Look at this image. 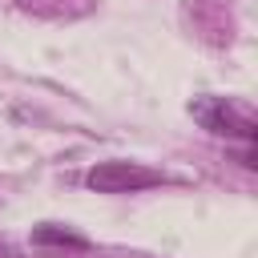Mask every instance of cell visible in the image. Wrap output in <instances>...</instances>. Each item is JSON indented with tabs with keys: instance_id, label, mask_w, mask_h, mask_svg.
<instances>
[{
	"instance_id": "6da1fadb",
	"label": "cell",
	"mask_w": 258,
	"mask_h": 258,
	"mask_svg": "<svg viewBox=\"0 0 258 258\" xmlns=\"http://www.w3.org/2000/svg\"><path fill=\"white\" fill-rule=\"evenodd\" d=\"M189 113H194V121H198L202 129H210V133H218V137H242V141H254V133H258L254 117L242 113L238 105H230L226 97H198V101L189 105Z\"/></svg>"
},
{
	"instance_id": "3957f363",
	"label": "cell",
	"mask_w": 258,
	"mask_h": 258,
	"mask_svg": "<svg viewBox=\"0 0 258 258\" xmlns=\"http://www.w3.org/2000/svg\"><path fill=\"white\" fill-rule=\"evenodd\" d=\"M32 242H36V246H64V250H85V246H89L81 234H73L69 226H52V222L36 226V230H32Z\"/></svg>"
},
{
	"instance_id": "277c9868",
	"label": "cell",
	"mask_w": 258,
	"mask_h": 258,
	"mask_svg": "<svg viewBox=\"0 0 258 258\" xmlns=\"http://www.w3.org/2000/svg\"><path fill=\"white\" fill-rule=\"evenodd\" d=\"M0 258H20V254H16V250H12L8 242H0Z\"/></svg>"
},
{
	"instance_id": "7a4b0ae2",
	"label": "cell",
	"mask_w": 258,
	"mask_h": 258,
	"mask_svg": "<svg viewBox=\"0 0 258 258\" xmlns=\"http://www.w3.org/2000/svg\"><path fill=\"white\" fill-rule=\"evenodd\" d=\"M85 185L97 194H137V189L161 185V173H153L137 161H97L85 173Z\"/></svg>"
}]
</instances>
